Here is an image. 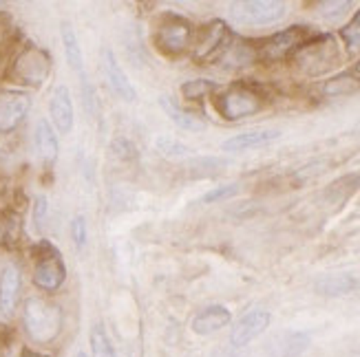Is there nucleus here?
<instances>
[{"label": "nucleus", "instance_id": "6e6552de", "mask_svg": "<svg viewBox=\"0 0 360 357\" xmlns=\"http://www.w3.org/2000/svg\"><path fill=\"white\" fill-rule=\"evenodd\" d=\"M49 71H51V60L46 55V51L38 49V46H29L15 60V75L25 84L40 86L49 77Z\"/></svg>", "mask_w": 360, "mask_h": 357}, {"label": "nucleus", "instance_id": "1a4fd4ad", "mask_svg": "<svg viewBox=\"0 0 360 357\" xmlns=\"http://www.w3.org/2000/svg\"><path fill=\"white\" fill-rule=\"evenodd\" d=\"M67 278V269L65 262L60 260V254L53 250L51 245L44 243V254L40 256L38 265L34 269V283L36 287H40L42 291H56L62 287Z\"/></svg>", "mask_w": 360, "mask_h": 357}, {"label": "nucleus", "instance_id": "20e7f679", "mask_svg": "<svg viewBox=\"0 0 360 357\" xmlns=\"http://www.w3.org/2000/svg\"><path fill=\"white\" fill-rule=\"evenodd\" d=\"M191 38H193V25L177 13H166L160 20L153 40H155V46H158L160 53L175 58L188 49Z\"/></svg>", "mask_w": 360, "mask_h": 357}, {"label": "nucleus", "instance_id": "aec40b11", "mask_svg": "<svg viewBox=\"0 0 360 357\" xmlns=\"http://www.w3.org/2000/svg\"><path fill=\"white\" fill-rule=\"evenodd\" d=\"M160 106H162V111L166 113V117L173 121L177 128H181V130L201 133L203 128H206V123H203L199 117H195L193 113H186L184 108H179L175 102H170L168 97H160Z\"/></svg>", "mask_w": 360, "mask_h": 357}, {"label": "nucleus", "instance_id": "72a5a7b5", "mask_svg": "<svg viewBox=\"0 0 360 357\" xmlns=\"http://www.w3.org/2000/svg\"><path fill=\"white\" fill-rule=\"evenodd\" d=\"M208 357H245V353H243V349H234L232 344H228V346L214 349Z\"/></svg>", "mask_w": 360, "mask_h": 357}, {"label": "nucleus", "instance_id": "39448f33", "mask_svg": "<svg viewBox=\"0 0 360 357\" xmlns=\"http://www.w3.org/2000/svg\"><path fill=\"white\" fill-rule=\"evenodd\" d=\"M232 40H234V36H232L230 27L224 20H212L199 31L193 58L199 62V65H210V62L221 60L226 55V51L230 49Z\"/></svg>", "mask_w": 360, "mask_h": 357}, {"label": "nucleus", "instance_id": "f3484780", "mask_svg": "<svg viewBox=\"0 0 360 357\" xmlns=\"http://www.w3.org/2000/svg\"><path fill=\"white\" fill-rule=\"evenodd\" d=\"M20 293V271L15 265H7L0 276V316L9 318L18 304Z\"/></svg>", "mask_w": 360, "mask_h": 357}, {"label": "nucleus", "instance_id": "393cba45", "mask_svg": "<svg viewBox=\"0 0 360 357\" xmlns=\"http://www.w3.org/2000/svg\"><path fill=\"white\" fill-rule=\"evenodd\" d=\"M155 150H158L162 157H168V159L191 157L193 154V148H188L186 144L179 142V139L168 137V135H160L158 139H155Z\"/></svg>", "mask_w": 360, "mask_h": 357}, {"label": "nucleus", "instance_id": "4468645a", "mask_svg": "<svg viewBox=\"0 0 360 357\" xmlns=\"http://www.w3.org/2000/svg\"><path fill=\"white\" fill-rule=\"evenodd\" d=\"M49 113L51 121L58 128V133L69 135L73 130V102H71V90L65 84H58L51 93L49 102Z\"/></svg>", "mask_w": 360, "mask_h": 357}, {"label": "nucleus", "instance_id": "f8f14e48", "mask_svg": "<svg viewBox=\"0 0 360 357\" xmlns=\"http://www.w3.org/2000/svg\"><path fill=\"white\" fill-rule=\"evenodd\" d=\"M31 108V100L27 93L5 90L0 93V133L13 130L27 117Z\"/></svg>", "mask_w": 360, "mask_h": 357}, {"label": "nucleus", "instance_id": "2f4dec72", "mask_svg": "<svg viewBox=\"0 0 360 357\" xmlns=\"http://www.w3.org/2000/svg\"><path fill=\"white\" fill-rule=\"evenodd\" d=\"M46 214H49V203H46V198H44V196H38V198H36V206H34V223H36L38 229L44 225Z\"/></svg>", "mask_w": 360, "mask_h": 357}, {"label": "nucleus", "instance_id": "a211bd4d", "mask_svg": "<svg viewBox=\"0 0 360 357\" xmlns=\"http://www.w3.org/2000/svg\"><path fill=\"white\" fill-rule=\"evenodd\" d=\"M34 144L38 154L44 161H56L58 152H60V144H58V135L53 130V126L46 119H40L36 123V133H34Z\"/></svg>", "mask_w": 360, "mask_h": 357}, {"label": "nucleus", "instance_id": "c756f323", "mask_svg": "<svg viewBox=\"0 0 360 357\" xmlns=\"http://www.w3.org/2000/svg\"><path fill=\"white\" fill-rule=\"evenodd\" d=\"M349 7H352V3H321L319 5V9H323L321 15H323V18H327V20H338V18H342V15L347 13Z\"/></svg>", "mask_w": 360, "mask_h": 357}, {"label": "nucleus", "instance_id": "f03ea898", "mask_svg": "<svg viewBox=\"0 0 360 357\" xmlns=\"http://www.w3.org/2000/svg\"><path fill=\"white\" fill-rule=\"evenodd\" d=\"M214 106H217V113L224 119L239 121L243 117H252V115L261 113L265 106V100L257 86L248 84V82H239V84H232L230 88H226L221 95L214 100Z\"/></svg>", "mask_w": 360, "mask_h": 357}, {"label": "nucleus", "instance_id": "f704fd0d", "mask_svg": "<svg viewBox=\"0 0 360 357\" xmlns=\"http://www.w3.org/2000/svg\"><path fill=\"white\" fill-rule=\"evenodd\" d=\"M20 357H46V355H40V353H34V351H25Z\"/></svg>", "mask_w": 360, "mask_h": 357}, {"label": "nucleus", "instance_id": "412c9836", "mask_svg": "<svg viewBox=\"0 0 360 357\" xmlns=\"http://www.w3.org/2000/svg\"><path fill=\"white\" fill-rule=\"evenodd\" d=\"M62 44H65V55H67V62L69 67L84 77V55H82V46H80V40L75 36V29L71 27V22H62Z\"/></svg>", "mask_w": 360, "mask_h": 357}, {"label": "nucleus", "instance_id": "bb28decb", "mask_svg": "<svg viewBox=\"0 0 360 357\" xmlns=\"http://www.w3.org/2000/svg\"><path fill=\"white\" fill-rule=\"evenodd\" d=\"M91 351H93V357H115L113 344L102 324H96V327L91 329Z\"/></svg>", "mask_w": 360, "mask_h": 357}, {"label": "nucleus", "instance_id": "0eeeda50", "mask_svg": "<svg viewBox=\"0 0 360 357\" xmlns=\"http://www.w3.org/2000/svg\"><path fill=\"white\" fill-rule=\"evenodd\" d=\"M311 38H314V34H311V29L305 25L288 27V29L278 31V34H274L272 38H268L263 42V46L259 49V58L268 60V62H278V60L292 58Z\"/></svg>", "mask_w": 360, "mask_h": 357}, {"label": "nucleus", "instance_id": "4c0bfd02", "mask_svg": "<svg viewBox=\"0 0 360 357\" xmlns=\"http://www.w3.org/2000/svg\"><path fill=\"white\" fill-rule=\"evenodd\" d=\"M356 130H358V133H360V123H358V126H356Z\"/></svg>", "mask_w": 360, "mask_h": 357}, {"label": "nucleus", "instance_id": "a878e982", "mask_svg": "<svg viewBox=\"0 0 360 357\" xmlns=\"http://www.w3.org/2000/svg\"><path fill=\"white\" fill-rule=\"evenodd\" d=\"M217 88L219 86L212 80H191V82H184L181 84V95H184V100L197 102V100H203V97L212 95Z\"/></svg>", "mask_w": 360, "mask_h": 357}, {"label": "nucleus", "instance_id": "4be33fe9", "mask_svg": "<svg viewBox=\"0 0 360 357\" xmlns=\"http://www.w3.org/2000/svg\"><path fill=\"white\" fill-rule=\"evenodd\" d=\"M358 188H360V173L336 179L334 183L327 185V190H325L323 196H325L327 201H330V203L340 206V203H345V201H347Z\"/></svg>", "mask_w": 360, "mask_h": 357}, {"label": "nucleus", "instance_id": "c9c22d12", "mask_svg": "<svg viewBox=\"0 0 360 357\" xmlns=\"http://www.w3.org/2000/svg\"><path fill=\"white\" fill-rule=\"evenodd\" d=\"M356 73L360 75V60H358V65H356Z\"/></svg>", "mask_w": 360, "mask_h": 357}, {"label": "nucleus", "instance_id": "cd10ccee", "mask_svg": "<svg viewBox=\"0 0 360 357\" xmlns=\"http://www.w3.org/2000/svg\"><path fill=\"white\" fill-rule=\"evenodd\" d=\"M340 36H342V40H345V44L349 46V51H360V9L356 11L354 18L342 27Z\"/></svg>", "mask_w": 360, "mask_h": 357}, {"label": "nucleus", "instance_id": "c85d7f7f", "mask_svg": "<svg viewBox=\"0 0 360 357\" xmlns=\"http://www.w3.org/2000/svg\"><path fill=\"white\" fill-rule=\"evenodd\" d=\"M239 192V183H230V185H221V188H214L210 192H206L201 198H199V203H219V201H226L230 196H234Z\"/></svg>", "mask_w": 360, "mask_h": 357}, {"label": "nucleus", "instance_id": "f257e3e1", "mask_svg": "<svg viewBox=\"0 0 360 357\" xmlns=\"http://www.w3.org/2000/svg\"><path fill=\"white\" fill-rule=\"evenodd\" d=\"M25 329L38 344H49L62 331L60 307L44 298H29L25 302Z\"/></svg>", "mask_w": 360, "mask_h": 357}, {"label": "nucleus", "instance_id": "e433bc0d", "mask_svg": "<svg viewBox=\"0 0 360 357\" xmlns=\"http://www.w3.org/2000/svg\"><path fill=\"white\" fill-rule=\"evenodd\" d=\"M77 357H89L86 353H77Z\"/></svg>", "mask_w": 360, "mask_h": 357}, {"label": "nucleus", "instance_id": "6ab92c4d", "mask_svg": "<svg viewBox=\"0 0 360 357\" xmlns=\"http://www.w3.org/2000/svg\"><path fill=\"white\" fill-rule=\"evenodd\" d=\"M358 287V281L349 274H338V276H323L321 281H316L314 289L321 296L327 298H338V296H347Z\"/></svg>", "mask_w": 360, "mask_h": 357}, {"label": "nucleus", "instance_id": "ddd939ff", "mask_svg": "<svg viewBox=\"0 0 360 357\" xmlns=\"http://www.w3.org/2000/svg\"><path fill=\"white\" fill-rule=\"evenodd\" d=\"M311 344V335L307 331H283L276 333L265 342V353L270 357H299Z\"/></svg>", "mask_w": 360, "mask_h": 357}, {"label": "nucleus", "instance_id": "b1692460", "mask_svg": "<svg viewBox=\"0 0 360 357\" xmlns=\"http://www.w3.org/2000/svg\"><path fill=\"white\" fill-rule=\"evenodd\" d=\"M257 58H259V49L250 46L248 42H234L232 40L230 49L226 51L221 62H226L228 67H250L252 62H257Z\"/></svg>", "mask_w": 360, "mask_h": 357}, {"label": "nucleus", "instance_id": "423d86ee", "mask_svg": "<svg viewBox=\"0 0 360 357\" xmlns=\"http://www.w3.org/2000/svg\"><path fill=\"white\" fill-rule=\"evenodd\" d=\"M288 7L281 0H243V3H232L230 15L239 25L263 27L278 22L285 15Z\"/></svg>", "mask_w": 360, "mask_h": 357}, {"label": "nucleus", "instance_id": "dca6fc26", "mask_svg": "<svg viewBox=\"0 0 360 357\" xmlns=\"http://www.w3.org/2000/svg\"><path fill=\"white\" fill-rule=\"evenodd\" d=\"M230 320H232V314L228 311L226 307L212 304V307H206L203 311H199L193 318L191 329L197 335H210V333H217V331H221L224 327H228Z\"/></svg>", "mask_w": 360, "mask_h": 357}, {"label": "nucleus", "instance_id": "7c9ffc66", "mask_svg": "<svg viewBox=\"0 0 360 357\" xmlns=\"http://www.w3.org/2000/svg\"><path fill=\"white\" fill-rule=\"evenodd\" d=\"M71 238L75 243V247H84L86 238H89V231H86V221L84 216H75L71 221Z\"/></svg>", "mask_w": 360, "mask_h": 357}, {"label": "nucleus", "instance_id": "473e14b6", "mask_svg": "<svg viewBox=\"0 0 360 357\" xmlns=\"http://www.w3.org/2000/svg\"><path fill=\"white\" fill-rule=\"evenodd\" d=\"M113 150H117L115 154L120 159H135V148L131 146V142H127V139H117V142L113 144Z\"/></svg>", "mask_w": 360, "mask_h": 357}, {"label": "nucleus", "instance_id": "9b49d317", "mask_svg": "<svg viewBox=\"0 0 360 357\" xmlns=\"http://www.w3.org/2000/svg\"><path fill=\"white\" fill-rule=\"evenodd\" d=\"M102 71H104L108 86H111V90L120 100L129 102V104L137 100V90H135L133 82L129 80V75L120 67V62H117L111 46H104L102 49Z\"/></svg>", "mask_w": 360, "mask_h": 357}, {"label": "nucleus", "instance_id": "5701e85b", "mask_svg": "<svg viewBox=\"0 0 360 357\" xmlns=\"http://www.w3.org/2000/svg\"><path fill=\"white\" fill-rule=\"evenodd\" d=\"M360 90V80L354 77L352 73H340L332 80H327L323 84V95L325 97H345L352 95V93Z\"/></svg>", "mask_w": 360, "mask_h": 357}, {"label": "nucleus", "instance_id": "2eb2a0df", "mask_svg": "<svg viewBox=\"0 0 360 357\" xmlns=\"http://www.w3.org/2000/svg\"><path fill=\"white\" fill-rule=\"evenodd\" d=\"M281 137V130H248V133H239L221 144L224 152H245V150H252V148H263V146H270L272 142Z\"/></svg>", "mask_w": 360, "mask_h": 357}, {"label": "nucleus", "instance_id": "9d476101", "mask_svg": "<svg viewBox=\"0 0 360 357\" xmlns=\"http://www.w3.org/2000/svg\"><path fill=\"white\" fill-rule=\"evenodd\" d=\"M272 316L265 309H252L245 316H241V320L234 324V329L230 333V344L234 349H245L252 339H257L265 329L270 327Z\"/></svg>", "mask_w": 360, "mask_h": 357}, {"label": "nucleus", "instance_id": "7ed1b4c3", "mask_svg": "<svg viewBox=\"0 0 360 357\" xmlns=\"http://www.w3.org/2000/svg\"><path fill=\"white\" fill-rule=\"evenodd\" d=\"M294 65L307 75H323L338 67L340 51L332 36H314L292 55Z\"/></svg>", "mask_w": 360, "mask_h": 357}]
</instances>
